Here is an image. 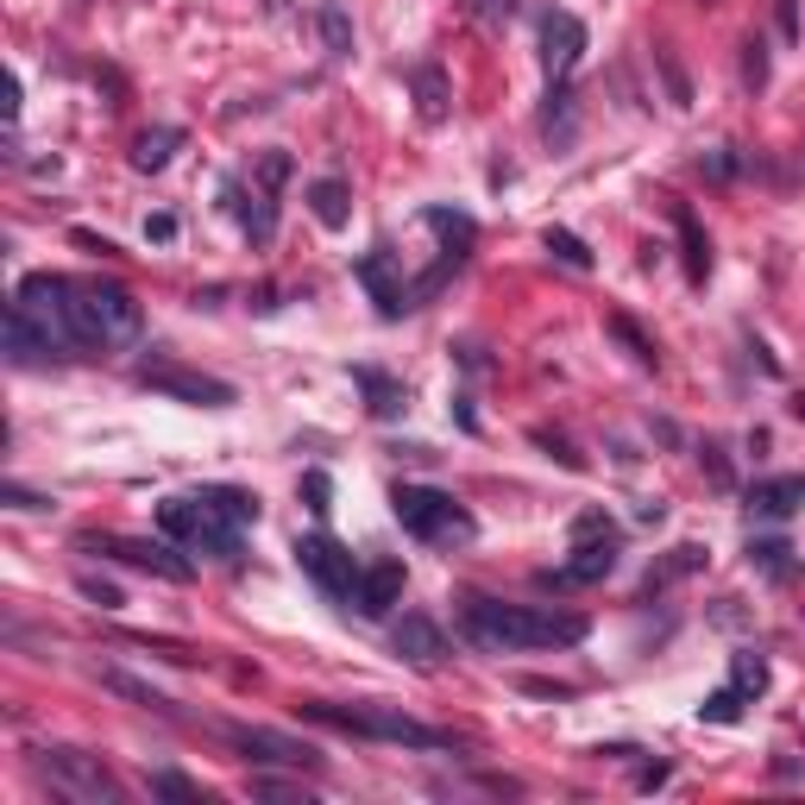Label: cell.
Wrapping results in <instances>:
<instances>
[{"mask_svg":"<svg viewBox=\"0 0 805 805\" xmlns=\"http://www.w3.org/2000/svg\"><path fill=\"white\" fill-rule=\"evenodd\" d=\"M730 687L743 692V699H762L767 692V654H755V649L730 654Z\"/></svg>","mask_w":805,"mask_h":805,"instance_id":"obj_30","label":"cell"},{"mask_svg":"<svg viewBox=\"0 0 805 805\" xmlns=\"http://www.w3.org/2000/svg\"><path fill=\"white\" fill-rule=\"evenodd\" d=\"M579 58H586V20L548 7L541 13V70H548V82H567L579 70Z\"/></svg>","mask_w":805,"mask_h":805,"instance_id":"obj_14","label":"cell"},{"mask_svg":"<svg viewBox=\"0 0 805 805\" xmlns=\"http://www.w3.org/2000/svg\"><path fill=\"white\" fill-rule=\"evenodd\" d=\"M466 13L485 20V25H510L516 13H523V0H466Z\"/></svg>","mask_w":805,"mask_h":805,"instance_id":"obj_42","label":"cell"},{"mask_svg":"<svg viewBox=\"0 0 805 805\" xmlns=\"http://www.w3.org/2000/svg\"><path fill=\"white\" fill-rule=\"evenodd\" d=\"M353 277L365 283V296L378 302V314L384 321H403V314H415V302H410V277H403V265H396V252L378 239L372 252H359L353 258Z\"/></svg>","mask_w":805,"mask_h":805,"instance_id":"obj_12","label":"cell"},{"mask_svg":"<svg viewBox=\"0 0 805 805\" xmlns=\"http://www.w3.org/2000/svg\"><path fill=\"white\" fill-rule=\"evenodd\" d=\"M63 321H70L76 353H114V347H133L145 334L138 296L126 283H107V277H70L63 283Z\"/></svg>","mask_w":805,"mask_h":805,"instance_id":"obj_2","label":"cell"},{"mask_svg":"<svg viewBox=\"0 0 805 805\" xmlns=\"http://www.w3.org/2000/svg\"><path fill=\"white\" fill-rule=\"evenodd\" d=\"M541 246H548V252L567 265V271H591V246L579 234H567V227H548V234H541Z\"/></svg>","mask_w":805,"mask_h":805,"instance_id":"obj_34","label":"cell"},{"mask_svg":"<svg viewBox=\"0 0 805 805\" xmlns=\"http://www.w3.org/2000/svg\"><path fill=\"white\" fill-rule=\"evenodd\" d=\"M157 535H171L177 548L189 554H215V560H227V567H239V541H246V529L239 523H227V516L208 504V497H164L157 504Z\"/></svg>","mask_w":805,"mask_h":805,"instance_id":"obj_6","label":"cell"},{"mask_svg":"<svg viewBox=\"0 0 805 805\" xmlns=\"http://www.w3.org/2000/svg\"><path fill=\"white\" fill-rule=\"evenodd\" d=\"M529 441H535V447H541V453H548V460H560V466H567V472H586V466H591L586 453L572 447L567 434H554V429H529Z\"/></svg>","mask_w":805,"mask_h":805,"instance_id":"obj_35","label":"cell"},{"mask_svg":"<svg viewBox=\"0 0 805 805\" xmlns=\"http://www.w3.org/2000/svg\"><path fill=\"white\" fill-rule=\"evenodd\" d=\"M774 13H781V39L799 44V0H774Z\"/></svg>","mask_w":805,"mask_h":805,"instance_id":"obj_44","label":"cell"},{"mask_svg":"<svg viewBox=\"0 0 805 805\" xmlns=\"http://www.w3.org/2000/svg\"><path fill=\"white\" fill-rule=\"evenodd\" d=\"M623 560V529L610 523L605 510H579L572 516V554L560 567H541L535 586L541 591H579V586H605Z\"/></svg>","mask_w":805,"mask_h":805,"instance_id":"obj_4","label":"cell"},{"mask_svg":"<svg viewBox=\"0 0 805 805\" xmlns=\"http://www.w3.org/2000/svg\"><path fill=\"white\" fill-rule=\"evenodd\" d=\"M76 591L89 598V605H101V610H120V605H126V591H120L114 579H95V572H76Z\"/></svg>","mask_w":805,"mask_h":805,"instance_id":"obj_41","label":"cell"},{"mask_svg":"<svg viewBox=\"0 0 805 805\" xmlns=\"http://www.w3.org/2000/svg\"><path fill=\"white\" fill-rule=\"evenodd\" d=\"M460 629L478 649L516 654V649H572V642H586L591 623L579 610L510 605V598H492V591H460Z\"/></svg>","mask_w":805,"mask_h":805,"instance_id":"obj_1","label":"cell"},{"mask_svg":"<svg viewBox=\"0 0 805 805\" xmlns=\"http://www.w3.org/2000/svg\"><path fill=\"white\" fill-rule=\"evenodd\" d=\"M391 516L429 548H472L478 541V516L434 485H391Z\"/></svg>","mask_w":805,"mask_h":805,"instance_id":"obj_5","label":"cell"},{"mask_svg":"<svg viewBox=\"0 0 805 805\" xmlns=\"http://www.w3.org/2000/svg\"><path fill=\"white\" fill-rule=\"evenodd\" d=\"M296 718L321 730H347V736H365V743H396V749H422V755H460V736L453 730H434L422 718L396 705H334V699H296Z\"/></svg>","mask_w":805,"mask_h":805,"instance_id":"obj_3","label":"cell"},{"mask_svg":"<svg viewBox=\"0 0 805 805\" xmlns=\"http://www.w3.org/2000/svg\"><path fill=\"white\" fill-rule=\"evenodd\" d=\"M183 145V126H152V133L133 138V171L138 177H157L164 164H171V152Z\"/></svg>","mask_w":805,"mask_h":805,"instance_id":"obj_27","label":"cell"},{"mask_svg":"<svg viewBox=\"0 0 805 805\" xmlns=\"http://www.w3.org/2000/svg\"><path fill=\"white\" fill-rule=\"evenodd\" d=\"M705 7H711V0H705Z\"/></svg>","mask_w":805,"mask_h":805,"instance_id":"obj_50","label":"cell"},{"mask_svg":"<svg viewBox=\"0 0 805 805\" xmlns=\"http://www.w3.org/2000/svg\"><path fill=\"white\" fill-rule=\"evenodd\" d=\"M743 560L762 572V579H774V586H786V579L799 572V548H793V541H781V535H749Z\"/></svg>","mask_w":805,"mask_h":805,"instance_id":"obj_23","label":"cell"},{"mask_svg":"<svg viewBox=\"0 0 805 805\" xmlns=\"http://www.w3.org/2000/svg\"><path fill=\"white\" fill-rule=\"evenodd\" d=\"M296 567H302V579H309L321 598H334V605H347L353 598V586H359V560H353V548H340L334 535H296Z\"/></svg>","mask_w":805,"mask_h":805,"instance_id":"obj_10","label":"cell"},{"mask_svg":"<svg viewBox=\"0 0 805 805\" xmlns=\"http://www.w3.org/2000/svg\"><path fill=\"white\" fill-rule=\"evenodd\" d=\"M101 687L120 692V699H133V705H145V711H171V699H164V692L145 687V680H133V673H120V668H101Z\"/></svg>","mask_w":805,"mask_h":805,"instance_id":"obj_31","label":"cell"},{"mask_svg":"<svg viewBox=\"0 0 805 805\" xmlns=\"http://www.w3.org/2000/svg\"><path fill=\"white\" fill-rule=\"evenodd\" d=\"M0 504H7V510H51V497L25 492V485H13V478H7V485H0Z\"/></svg>","mask_w":805,"mask_h":805,"instance_id":"obj_43","label":"cell"},{"mask_svg":"<svg viewBox=\"0 0 805 805\" xmlns=\"http://www.w3.org/2000/svg\"><path fill=\"white\" fill-rule=\"evenodd\" d=\"M673 227H680V258H687V283H705L711 277V234L699 227L687 202H673Z\"/></svg>","mask_w":805,"mask_h":805,"instance_id":"obj_25","label":"cell"},{"mask_svg":"<svg viewBox=\"0 0 805 805\" xmlns=\"http://www.w3.org/2000/svg\"><path fill=\"white\" fill-rule=\"evenodd\" d=\"M743 89H767V39L762 32L743 39Z\"/></svg>","mask_w":805,"mask_h":805,"instance_id":"obj_39","label":"cell"},{"mask_svg":"<svg viewBox=\"0 0 805 805\" xmlns=\"http://www.w3.org/2000/svg\"><path fill=\"white\" fill-rule=\"evenodd\" d=\"M654 70H661V82H668V101H673V107H692V82H687V70L673 63L668 44H654Z\"/></svg>","mask_w":805,"mask_h":805,"instance_id":"obj_37","label":"cell"},{"mask_svg":"<svg viewBox=\"0 0 805 805\" xmlns=\"http://www.w3.org/2000/svg\"><path fill=\"white\" fill-rule=\"evenodd\" d=\"M391 649L403 654V661H415V668H434V661L447 654V629L434 623L429 610H403V623L391 629Z\"/></svg>","mask_w":805,"mask_h":805,"instance_id":"obj_18","label":"cell"},{"mask_svg":"<svg viewBox=\"0 0 805 805\" xmlns=\"http://www.w3.org/2000/svg\"><path fill=\"white\" fill-rule=\"evenodd\" d=\"M668 774H673L668 762H654V767H642V774H636V786H642V793H654V786H668Z\"/></svg>","mask_w":805,"mask_h":805,"instance_id":"obj_47","label":"cell"},{"mask_svg":"<svg viewBox=\"0 0 805 805\" xmlns=\"http://www.w3.org/2000/svg\"><path fill=\"white\" fill-rule=\"evenodd\" d=\"M410 95H415V120L422 126H447L453 120V89H447V70L434 58H422L410 70Z\"/></svg>","mask_w":805,"mask_h":805,"instance_id":"obj_19","label":"cell"},{"mask_svg":"<svg viewBox=\"0 0 805 805\" xmlns=\"http://www.w3.org/2000/svg\"><path fill=\"white\" fill-rule=\"evenodd\" d=\"M63 283H70V277H58V271H32V277H20L13 302H20V309L32 314V321H39L44 334H51L58 359H82V353H76V340H70V321H63Z\"/></svg>","mask_w":805,"mask_h":805,"instance_id":"obj_13","label":"cell"},{"mask_svg":"<svg viewBox=\"0 0 805 805\" xmlns=\"http://www.w3.org/2000/svg\"><path fill=\"white\" fill-rule=\"evenodd\" d=\"M145 239L171 246V239H177V215H152V220H145Z\"/></svg>","mask_w":805,"mask_h":805,"instance_id":"obj_46","label":"cell"},{"mask_svg":"<svg viewBox=\"0 0 805 805\" xmlns=\"http://www.w3.org/2000/svg\"><path fill=\"white\" fill-rule=\"evenodd\" d=\"M145 793L152 799H183V805H202L208 793H202L189 774H177V767H157V774H145Z\"/></svg>","mask_w":805,"mask_h":805,"instance_id":"obj_32","label":"cell"},{"mask_svg":"<svg viewBox=\"0 0 805 805\" xmlns=\"http://www.w3.org/2000/svg\"><path fill=\"white\" fill-rule=\"evenodd\" d=\"M82 554L126 560V567H138V572L171 579V586H189V579H196V560H189V548H177L171 535H82Z\"/></svg>","mask_w":805,"mask_h":805,"instance_id":"obj_8","label":"cell"},{"mask_svg":"<svg viewBox=\"0 0 805 805\" xmlns=\"http://www.w3.org/2000/svg\"><path fill=\"white\" fill-rule=\"evenodd\" d=\"M220 196H227V215L252 234V246H271L277 239V189H265V183H246V177H227L220 183Z\"/></svg>","mask_w":805,"mask_h":805,"instance_id":"obj_15","label":"cell"},{"mask_svg":"<svg viewBox=\"0 0 805 805\" xmlns=\"http://www.w3.org/2000/svg\"><path fill=\"white\" fill-rule=\"evenodd\" d=\"M7 359L13 365H44V359H58V347H51V334H44L39 321L7 296Z\"/></svg>","mask_w":805,"mask_h":805,"instance_id":"obj_20","label":"cell"},{"mask_svg":"<svg viewBox=\"0 0 805 805\" xmlns=\"http://www.w3.org/2000/svg\"><path fill=\"white\" fill-rule=\"evenodd\" d=\"M422 227L441 234V258H453V265H466L472 246H478V220L460 215V208H422Z\"/></svg>","mask_w":805,"mask_h":805,"instance_id":"obj_22","label":"cell"},{"mask_svg":"<svg viewBox=\"0 0 805 805\" xmlns=\"http://www.w3.org/2000/svg\"><path fill=\"white\" fill-rule=\"evenodd\" d=\"M699 171H705L711 183H736V177H749V171H755V157L736 152V145H718V152L699 157Z\"/></svg>","mask_w":805,"mask_h":805,"instance_id":"obj_33","label":"cell"},{"mask_svg":"<svg viewBox=\"0 0 805 805\" xmlns=\"http://www.w3.org/2000/svg\"><path fill=\"white\" fill-rule=\"evenodd\" d=\"M711 560V548H699V541H680V548H668V560L661 567H649V579H642V598H654V591H668L673 579H687V572H699Z\"/></svg>","mask_w":805,"mask_h":805,"instance_id":"obj_26","label":"cell"},{"mask_svg":"<svg viewBox=\"0 0 805 805\" xmlns=\"http://www.w3.org/2000/svg\"><path fill=\"white\" fill-rule=\"evenodd\" d=\"M743 705H749V699L736 687H718L705 705H699V718H705V724H736V718H743Z\"/></svg>","mask_w":805,"mask_h":805,"instance_id":"obj_38","label":"cell"},{"mask_svg":"<svg viewBox=\"0 0 805 805\" xmlns=\"http://www.w3.org/2000/svg\"><path fill=\"white\" fill-rule=\"evenodd\" d=\"M699 466L711 472V485H718V492H736V466H730V453H724V441H699Z\"/></svg>","mask_w":805,"mask_h":805,"instance_id":"obj_36","label":"cell"},{"mask_svg":"<svg viewBox=\"0 0 805 805\" xmlns=\"http://www.w3.org/2000/svg\"><path fill=\"white\" fill-rule=\"evenodd\" d=\"M453 415H460V429L478 434V415H472V396H453Z\"/></svg>","mask_w":805,"mask_h":805,"instance_id":"obj_49","label":"cell"},{"mask_svg":"<svg viewBox=\"0 0 805 805\" xmlns=\"http://www.w3.org/2000/svg\"><path fill=\"white\" fill-rule=\"evenodd\" d=\"M32 767L51 781L58 799H76V805H114L120 799V781L101 767V755H89V749H63V743L32 749Z\"/></svg>","mask_w":805,"mask_h":805,"instance_id":"obj_7","label":"cell"},{"mask_svg":"<svg viewBox=\"0 0 805 805\" xmlns=\"http://www.w3.org/2000/svg\"><path fill=\"white\" fill-rule=\"evenodd\" d=\"M353 384L365 391V410L378 422H396V415L410 410V391H403V378H391L384 365H353Z\"/></svg>","mask_w":805,"mask_h":805,"instance_id":"obj_21","label":"cell"},{"mask_svg":"<svg viewBox=\"0 0 805 805\" xmlns=\"http://www.w3.org/2000/svg\"><path fill=\"white\" fill-rule=\"evenodd\" d=\"M220 736L258 767H296V774H321V749L296 743L283 730H265V724H220Z\"/></svg>","mask_w":805,"mask_h":805,"instance_id":"obj_11","label":"cell"},{"mask_svg":"<svg viewBox=\"0 0 805 805\" xmlns=\"http://www.w3.org/2000/svg\"><path fill=\"white\" fill-rule=\"evenodd\" d=\"M138 391H157L171 396V403H189V410H234L239 391L227 384V378H208V372H189V365H177V359H145L133 372Z\"/></svg>","mask_w":805,"mask_h":805,"instance_id":"obj_9","label":"cell"},{"mask_svg":"<svg viewBox=\"0 0 805 805\" xmlns=\"http://www.w3.org/2000/svg\"><path fill=\"white\" fill-rule=\"evenodd\" d=\"M252 309H258V314L283 309V290H271V283H265V290H252Z\"/></svg>","mask_w":805,"mask_h":805,"instance_id":"obj_48","label":"cell"},{"mask_svg":"<svg viewBox=\"0 0 805 805\" xmlns=\"http://www.w3.org/2000/svg\"><path fill=\"white\" fill-rule=\"evenodd\" d=\"M523 692H535V699H572V687L567 680H516Z\"/></svg>","mask_w":805,"mask_h":805,"instance_id":"obj_45","label":"cell"},{"mask_svg":"<svg viewBox=\"0 0 805 805\" xmlns=\"http://www.w3.org/2000/svg\"><path fill=\"white\" fill-rule=\"evenodd\" d=\"M302 202H309V215L321 220L328 234H340V227L353 220V189H347L340 177H314L309 189H302Z\"/></svg>","mask_w":805,"mask_h":805,"instance_id":"obj_24","label":"cell"},{"mask_svg":"<svg viewBox=\"0 0 805 805\" xmlns=\"http://www.w3.org/2000/svg\"><path fill=\"white\" fill-rule=\"evenodd\" d=\"M403 586H410V567H403V560H372V567L359 572V586H353L347 605H353L365 623H384V617L403 605Z\"/></svg>","mask_w":805,"mask_h":805,"instance_id":"obj_16","label":"cell"},{"mask_svg":"<svg viewBox=\"0 0 805 805\" xmlns=\"http://www.w3.org/2000/svg\"><path fill=\"white\" fill-rule=\"evenodd\" d=\"M302 504H309L314 516H328V510H334V478H328L321 466L302 472Z\"/></svg>","mask_w":805,"mask_h":805,"instance_id":"obj_40","label":"cell"},{"mask_svg":"<svg viewBox=\"0 0 805 805\" xmlns=\"http://www.w3.org/2000/svg\"><path fill=\"white\" fill-rule=\"evenodd\" d=\"M605 334L617 340V347H623V353L636 359V365H642V372H654V365H661V353H654V340L642 334V328H636V321H629V314H605Z\"/></svg>","mask_w":805,"mask_h":805,"instance_id":"obj_29","label":"cell"},{"mask_svg":"<svg viewBox=\"0 0 805 805\" xmlns=\"http://www.w3.org/2000/svg\"><path fill=\"white\" fill-rule=\"evenodd\" d=\"M314 25H321V39H328V58H353V13H347L340 0H321V7H314Z\"/></svg>","mask_w":805,"mask_h":805,"instance_id":"obj_28","label":"cell"},{"mask_svg":"<svg viewBox=\"0 0 805 805\" xmlns=\"http://www.w3.org/2000/svg\"><path fill=\"white\" fill-rule=\"evenodd\" d=\"M743 510L767 516V523H786V516L805 510V472H774V478H755L743 485Z\"/></svg>","mask_w":805,"mask_h":805,"instance_id":"obj_17","label":"cell"}]
</instances>
